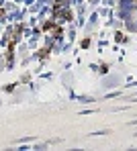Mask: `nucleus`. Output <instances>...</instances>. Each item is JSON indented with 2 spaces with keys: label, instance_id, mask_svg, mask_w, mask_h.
<instances>
[{
  "label": "nucleus",
  "instance_id": "obj_1",
  "mask_svg": "<svg viewBox=\"0 0 137 151\" xmlns=\"http://www.w3.org/2000/svg\"><path fill=\"white\" fill-rule=\"evenodd\" d=\"M53 29H55L53 23H45V27H43V31H53Z\"/></svg>",
  "mask_w": 137,
  "mask_h": 151
},
{
  "label": "nucleus",
  "instance_id": "obj_2",
  "mask_svg": "<svg viewBox=\"0 0 137 151\" xmlns=\"http://www.w3.org/2000/svg\"><path fill=\"white\" fill-rule=\"evenodd\" d=\"M47 53H49V49H43V51H39V57H47Z\"/></svg>",
  "mask_w": 137,
  "mask_h": 151
},
{
  "label": "nucleus",
  "instance_id": "obj_3",
  "mask_svg": "<svg viewBox=\"0 0 137 151\" xmlns=\"http://www.w3.org/2000/svg\"><path fill=\"white\" fill-rule=\"evenodd\" d=\"M82 47H84V49H86V47H90V41H88V39H84V41H82Z\"/></svg>",
  "mask_w": 137,
  "mask_h": 151
},
{
  "label": "nucleus",
  "instance_id": "obj_4",
  "mask_svg": "<svg viewBox=\"0 0 137 151\" xmlns=\"http://www.w3.org/2000/svg\"><path fill=\"white\" fill-rule=\"evenodd\" d=\"M2 16H4V12H2V10H0V19H2Z\"/></svg>",
  "mask_w": 137,
  "mask_h": 151
}]
</instances>
